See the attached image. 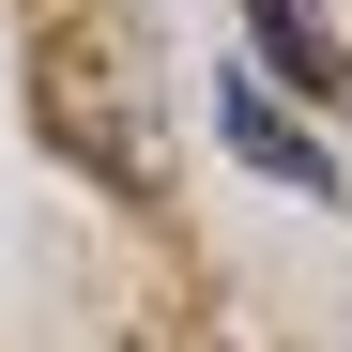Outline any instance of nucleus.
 <instances>
[{"mask_svg": "<svg viewBox=\"0 0 352 352\" xmlns=\"http://www.w3.org/2000/svg\"><path fill=\"white\" fill-rule=\"evenodd\" d=\"M46 123H62V138H92V168H107V184H138V199H153V123L123 107V62H107V46L46 31Z\"/></svg>", "mask_w": 352, "mask_h": 352, "instance_id": "obj_1", "label": "nucleus"}, {"mask_svg": "<svg viewBox=\"0 0 352 352\" xmlns=\"http://www.w3.org/2000/svg\"><path fill=\"white\" fill-rule=\"evenodd\" d=\"M245 46H261L245 77L307 92V107H337V92H352V46H337V16H322V0H245Z\"/></svg>", "mask_w": 352, "mask_h": 352, "instance_id": "obj_3", "label": "nucleus"}, {"mask_svg": "<svg viewBox=\"0 0 352 352\" xmlns=\"http://www.w3.org/2000/svg\"><path fill=\"white\" fill-rule=\"evenodd\" d=\"M214 138H230V153H245V168H261V184H307V199H337V153H322L307 123H291V107H276V92H261L245 62H230V77H214Z\"/></svg>", "mask_w": 352, "mask_h": 352, "instance_id": "obj_2", "label": "nucleus"}]
</instances>
